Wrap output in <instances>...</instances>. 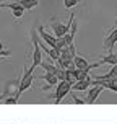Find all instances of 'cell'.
Listing matches in <instances>:
<instances>
[{"mask_svg":"<svg viewBox=\"0 0 117 124\" xmlns=\"http://www.w3.org/2000/svg\"><path fill=\"white\" fill-rule=\"evenodd\" d=\"M31 43L34 46V52H33V64H31V69L34 70L36 67L41 65L42 62V49L39 46V38H37V33L36 30H31Z\"/></svg>","mask_w":117,"mask_h":124,"instance_id":"6da1fadb","label":"cell"},{"mask_svg":"<svg viewBox=\"0 0 117 124\" xmlns=\"http://www.w3.org/2000/svg\"><path fill=\"white\" fill-rule=\"evenodd\" d=\"M34 70L33 69H26L23 67V77L20 78V85H18V98H20V95L23 92H26L28 88L33 85V80H34V74H33Z\"/></svg>","mask_w":117,"mask_h":124,"instance_id":"7a4b0ae2","label":"cell"},{"mask_svg":"<svg viewBox=\"0 0 117 124\" xmlns=\"http://www.w3.org/2000/svg\"><path fill=\"white\" fill-rule=\"evenodd\" d=\"M73 20H75V13H72V15H70L67 25H62V23H59V21H52V23H50V26H52V31H54V36H55V38H63L68 31H70Z\"/></svg>","mask_w":117,"mask_h":124,"instance_id":"3957f363","label":"cell"},{"mask_svg":"<svg viewBox=\"0 0 117 124\" xmlns=\"http://www.w3.org/2000/svg\"><path fill=\"white\" fill-rule=\"evenodd\" d=\"M70 92H72V83H70V82H67V80L59 82L55 85V100H54V103L59 105Z\"/></svg>","mask_w":117,"mask_h":124,"instance_id":"277c9868","label":"cell"},{"mask_svg":"<svg viewBox=\"0 0 117 124\" xmlns=\"http://www.w3.org/2000/svg\"><path fill=\"white\" fill-rule=\"evenodd\" d=\"M116 44H117V26H114V28L107 33V36L104 38L103 47H104V51H107V52H112V49H114Z\"/></svg>","mask_w":117,"mask_h":124,"instance_id":"5b68a950","label":"cell"},{"mask_svg":"<svg viewBox=\"0 0 117 124\" xmlns=\"http://www.w3.org/2000/svg\"><path fill=\"white\" fill-rule=\"evenodd\" d=\"M103 90H104V88L101 87L98 82L93 80V85L88 88V96H86V100H85V103H89V105H91V103H94V101L98 100V96L101 95V92H103Z\"/></svg>","mask_w":117,"mask_h":124,"instance_id":"8992f818","label":"cell"},{"mask_svg":"<svg viewBox=\"0 0 117 124\" xmlns=\"http://www.w3.org/2000/svg\"><path fill=\"white\" fill-rule=\"evenodd\" d=\"M37 33H39V36L42 38V41L49 47H55V41H57V38L54 36V34H50V33H47V31L44 30V26H37Z\"/></svg>","mask_w":117,"mask_h":124,"instance_id":"52a82bcc","label":"cell"},{"mask_svg":"<svg viewBox=\"0 0 117 124\" xmlns=\"http://www.w3.org/2000/svg\"><path fill=\"white\" fill-rule=\"evenodd\" d=\"M3 8H10L13 13V18H23V15H25V8L21 5H18L16 2H12V3H3Z\"/></svg>","mask_w":117,"mask_h":124,"instance_id":"ba28073f","label":"cell"},{"mask_svg":"<svg viewBox=\"0 0 117 124\" xmlns=\"http://www.w3.org/2000/svg\"><path fill=\"white\" fill-rule=\"evenodd\" d=\"M39 80H44V82H47V87H44L42 90H49V88L55 87L57 83L60 82L59 78H57V75H54V74H47V72H46L44 75H41V77H39Z\"/></svg>","mask_w":117,"mask_h":124,"instance_id":"9c48e42d","label":"cell"},{"mask_svg":"<svg viewBox=\"0 0 117 124\" xmlns=\"http://www.w3.org/2000/svg\"><path fill=\"white\" fill-rule=\"evenodd\" d=\"M93 85V78H88V80H78L72 85V90L73 92H85Z\"/></svg>","mask_w":117,"mask_h":124,"instance_id":"30bf717a","label":"cell"},{"mask_svg":"<svg viewBox=\"0 0 117 124\" xmlns=\"http://www.w3.org/2000/svg\"><path fill=\"white\" fill-rule=\"evenodd\" d=\"M117 78V64L116 65H112V69L107 72V74H104V75H96L93 80H116Z\"/></svg>","mask_w":117,"mask_h":124,"instance_id":"8fae6325","label":"cell"},{"mask_svg":"<svg viewBox=\"0 0 117 124\" xmlns=\"http://www.w3.org/2000/svg\"><path fill=\"white\" fill-rule=\"evenodd\" d=\"M41 67L47 72V74H54V75H57V72H59V67H57L54 62L50 61V59H42V62H41Z\"/></svg>","mask_w":117,"mask_h":124,"instance_id":"7c38bea8","label":"cell"},{"mask_svg":"<svg viewBox=\"0 0 117 124\" xmlns=\"http://www.w3.org/2000/svg\"><path fill=\"white\" fill-rule=\"evenodd\" d=\"M76 30H78V25H76V20H73V23H72V28H70V31H68L67 34L63 36V39H65V43L68 44H73V39H75V33H76Z\"/></svg>","mask_w":117,"mask_h":124,"instance_id":"4fadbf2b","label":"cell"},{"mask_svg":"<svg viewBox=\"0 0 117 124\" xmlns=\"http://www.w3.org/2000/svg\"><path fill=\"white\" fill-rule=\"evenodd\" d=\"M101 65H104V64H109V65H116L117 64V54L116 52H107L104 57H101V61H98Z\"/></svg>","mask_w":117,"mask_h":124,"instance_id":"5bb4252c","label":"cell"},{"mask_svg":"<svg viewBox=\"0 0 117 124\" xmlns=\"http://www.w3.org/2000/svg\"><path fill=\"white\" fill-rule=\"evenodd\" d=\"M16 3L21 5L25 10H33V8H36L39 5V0H18Z\"/></svg>","mask_w":117,"mask_h":124,"instance_id":"9a60e30c","label":"cell"},{"mask_svg":"<svg viewBox=\"0 0 117 124\" xmlns=\"http://www.w3.org/2000/svg\"><path fill=\"white\" fill-rule=\"evenodd\" d=\"M78 2H80V0H63V7L70 10V8H73V7L78 5Z\"/></svg>","mask_w":117,"mask_h":124,"instance_id":"2e32d148","label":"cell"},{"mask_svg":"<svg viewBox=\"0 0 117 124\" xmlns=\"http://www.w3.org/2000/svg\"><path fill=\"white\" fill-rule=\"evenodd\" d=\"M3 103H7V105H15V103H18V98L16 96H8V98L3 100Z\"/></svg>","mask_w":117,"mask_h":124,"instance_id":"e0dca14e","label":"cell"},{"mask_svg":"<svg viewBox=\"0 0 117 124\" xmlns=\"http://www.w3.org/2000/svg\"><path fill=\"white\" fill-rule=\"evenodd\" d=\"M67 49H68V52H70V54H72V56H76V49H75V44H68L67 46Z\"/></svg>","mask_w":117,"mask_h":124,"instance_id":"ac0fdd59","label":"cell"},{"mask_svg":"<svg viewBox=\"0 0 117 124\" xmlns=\"http://www.w3.org/2000/svg\"><path fill=\"white\" fill-rule=\"evenodd\" d=\"M12 56V52H10V51H0V57H10Z\"/></svg>","mask_w":117,"mask_h":124,"instance_id":"d6986e66","label":"cell"},{"mask_svg":"<svg viewBox=\"0 0 117 124\" xmlns=\"http://www.w3.org/2000/svg\"><path fill=\"white\" fill-rule=\"evenodd\" d=\"M73 103H76V105H83V103H85V100H80L78 96H75V95H73Z\"/></svg>","mask_w":117,"mask_h":124,"instance_id":"ffe728a7","label":"cell"},{"mask_svg":"<svg viewBox=\"0 0 117 124\" xmlns=\"http://www.w3.org/2000/svg\"><path fill=\"white\" fill-rule=\"evenodd\" d=\"M0 51H3V43L0 41Z\"/></svg>","mask_w":117,"mask_h":124,"instance_id":"44dd1931","label":"cell"},{"mask_svg":"<svg viewBox=\"0 0 117 124\" xmlns=\"http://www.w3.org/2000/svg\"><path fill=\"white\" fill-rule=\"evenodd\" d=\"M114 26H117V18H116V21H114Z\"/></svg>","mask_w":117,"mask_h":124,"instance_id":"7402d4cb","label":"cell"},{"mask_svg":"<svg viewBox=\"0 0 117 124\" xmlns=\"http://www.w3.org/2000/svg\"><path fill=\"white\" fill-rule=\"evenodd\" d=\"M0 8H3V3H0Z\"/></svg>","mask_w":117,"mask_h":124,"instance_id":"603a6c76","label":"cell"}]
</instances>
